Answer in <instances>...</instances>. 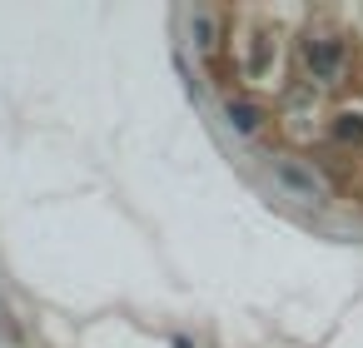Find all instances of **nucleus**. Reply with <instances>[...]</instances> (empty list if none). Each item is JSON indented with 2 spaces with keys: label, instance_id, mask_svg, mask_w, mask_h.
<instances>
[{
  "label": "nucleus",
  "instance_id": "f257e3e1",
  "mask_svg": "<svg viewBox=\"0 0 363 348\" xmlns=\"http://www.w3.org/2000/svg\"><path fill=\"white\" fill-rule=\"evenodd\" d=\"M308 70L318 75V80H338V70H343V45L338 40H328V35H318V40H308Z\"/></svg>",
  "mask_w": 363,
  "mask_h": 348
},
{
  "label": "nucleus",
  "instance_id": "f03ea898",
  "mask_svg": "<svg viewBox=\"0 0 363 348\" xmlns=\"http://www.w3.org/2000/svg\"><path fill=\"white\" fill-rule=\"evenodd\" d=\"M274 179H279L284 189H294L298 199H323L318 179H313V174H303V169H294V164H274Z\"/></svg>",
  "mask_w": 363,
  "mask_h": 348
},
{
  "label": "nucleus",
  "instance_id": "7ed1b4c3",
  "mask_svg": "<svg viewBox=\"0 0 363 348\" xmlns=\"http://www.w3.org/2000/svg\"><path fill=\"white\" fill-rule=\"evenodd\" d=\"M229 125L244 130V135H254V130H259V110H254V105H229Z\"/></svg>",
  "mask_w": 363,
  "mask_h": 348
},
{
  "label": "nucleus",
  "instance_id": "20e7f679",
  "mask_svg": "<svg viewBox=\"0 0 363 348\" xmlns=\"http://www.w3.org/2000/svg\"><path fill=\"white\" fill-rule=\"evenodd\" d=\"M189 30L199 35V45H214V40H209V16H204V11H199V16H189Z\"/></svg>",
  "mask_w": 363,
  "mask_h": 348
},
{
  "label": "nucleus",
  "instance_id": "39448f33",
  "mask_svg": "<svg viewBox=\"0 0 363 348\" xmlns=\"http://www.w3.org/2000/svg\"><path fill=\"white\" fill-rule=\"evenodd\" d=\"M338 140H363V125H358L353 115H343V125H338Z\"/></svg>",
  "mask_w": 363,
  "mask_h": 348
},
{
  "label": "nucleus",
  "instance_id": "423d86ee",
  "mask_svg": "<svg viewBox=\"0 0 363 348\" xmlns=\"http://www.w3.org/2000/svg\"><path fill=\"white\" fill-rule=\"evenodd\" d=\"M0 338H6V343L16 348V323H11V313H6V303H0Z\"/></svg>",
  "mask_w": 363,
  "mask_h": 348
}]
</instances>
